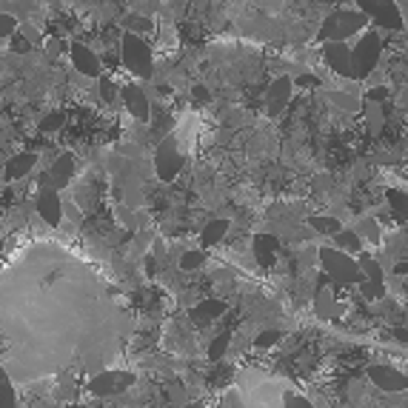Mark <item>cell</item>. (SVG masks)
<instances>
[{
	"label": "cell",
	"mask_w": 408,
	"mask_h": 408,
	"mask_svg": "<svg viewBox=\"0 0 408 408\" xmlns=\"http://www.w3.org/2000/svg\"><path fill=\"white\" fill-rule=\"evenodd\" d=\"M397 106H400V109H408V86L397 95Z\"/></svg>",
	"instance_id": "obj_32"
},
{
	"label": "cell",
	"mask_w": 408,
	"mask_h": 408,
	"mask_svg": "<svg viewBox=\"0 0 408 408\" xmlns=\"http://www.w3.org/2000/svg\"><path fill=\"white\" fill-rule=\"evenodd\" d=\"M354 234H357L360 240H368V243H380V226H377V220H374V217H363Z\"/></svg>",
	"instance_id": "obj_21"
},
{
	"label": "cell",
	"mask_w": 408,
	"mask_h": 408,
	"mask_svg": "<svg viewBox=\"0 0 408 408\" xmlns=\"http://www.w3.org/2000/svg\"><path fill=\"white\" fill-rule=\"evenodd\" d=\"M123 103H126V109L138 117L140 123H149V114H152V103H149V95L138 86V83H131V86H126L123 89Z\"/></svg>",
	"instance_id": "obj_10"
},
{
	"label": "cell",
	"mask_w": 408,
	"mask_h": 408,
	"mask_svg": "<svg viewBox=\"0 0 408 408\" xmlns=\"http://www.w3.org/2000/svg\"><path fill=\"white\" fill-rule=\"evenodd\" d=\"M286 408H314V405H311L306 397H289V400H286Z\"/></svg>",
	"instance_id": "obj_30"
},
{
	"label": "cell",
	"mask_w": 408,
	"mask_h": 408,
	"mask_svg": "<svg viewBox=\"0 0 408 408\" xmlns=\"http://www.w3.org/2000/svg\"><path fill=\"white\" fill-rule=\"evenodd\" d=\"M203 263H206V254L203 251H183L180 254V268L183 271H197Z\"/></svg>",
	"instance_id": "obj_22"
},
{
	"label": "cell",
	"mask_w": 408,
	"mask_h": 408,
	"mask_svg": "<svg viewBox=\"0 0 408 408\" xmlns=\"http://www.w3.org/2000/svg\"><path fill=\"white\" fill-rule=\"evenodd\" d=\"M63 120H66L63 112H49V114L40 120V128H43V131H57V128L63 126Z\"/></svg>",
	"instance_id": "obj_26"
},
{
	"label": "cell",
	"mask_w": 408,
	"mask_h": 408,
	"mask_svg": "<svg viewBox=\"0 0 408 408\" xmlns=\"http://www.w3.org/2000/svg\"><path fill=\"white\" fill-rule=\"evenodd\" d=\"M35 163H37V155H35V152H20V155H15V157L6 163V177H9V180L26 177V174L35 169Z\"/></svg>",
	"instance_id": "obj_16"
},
{
	"label": "cell",
	"mask_w": 408,
	"mask_h": 408,
	"mask_svg": "<svg viewBox=\"0 0 408 408\" xmlns=\"http://www.w3.org/2000/svg\"><path fill=\"white\" fill-rule=\"evenodd\" d=\"M232 229V223L223 217V220H212L206 229H203V243H209V246H215V243H220L223 237H226V232Z\"/></svg>",
	"instance_id": "obj_20"
},
{
	"label": "cell",
	"mask_w": 408,
	"mask_h": 408,
	"mask_svg": "<svg viewBox=\"0 0 408 408\" xmlns=\"http://www.w3.org/2000/svg\"><path fill=\"white\" fill-rule=\"evenodd\" d=\"M72 174H75V157L72 155H60L57 160H54V166L49 169V174L43 177V191L46 188H63L66 183L72 180Z\"/></svg>",
	"instance_id": "obj_9"
},
{
	"label": "cell",
	"mask_w": 408,
	"mask_h": 408,
	"mask_svg": "<svg viewBox=\"0 0 408 408\" xmlns=\"http://www.w3.org/2000/svg\"><path fill=\"white\" fill-rule=\"evenodd\" d=\"M320 263H323V271H325V277L334 280L337 286H352L360 280V265L354 263V257L343 254V251H337V248H323L320 251Z\"/></svg>",
	"instance_id": "obj_1"
},
{
	"label": "cell",
	"mask_w": 408,
	"mask_h": 408,
	"mask_svg": "<svg viewBox=\"0 0 408 408\" xmlns=\"http://www.w3.org/2000/svg\"><path fill=\"white\" fill-rule=\"evenodd\" d=\"M120 52H123L126 69H128L131 75H138V78H143V80L152 78V72H155V60H152L149 46H146L138 35H128V32H126L123 40H120Z\"/></svg>",
	"instance_id": "obj_2"
},
{
	"label": "cell",
	"mask_w": 408,
	"mask_h": 408,
	"mask_svg": "<svg viewBox=\"0 0 408 408\" xmlns=\"http://www.w3.org/2000/svg\"><path fill=\"white\" fill-rule=\"evenodd\" d=\"M0 408H18L15 385H12V377H9L4 363H0Z\"/></svg>",
	"instance_id": "obj_19"
},
{
	"label": "cell",
	"mask_w": 408,
	"mask_h": 408,
	"mask_svg": "<svg viewBox=\"0 0 408 408\" xmlns=\"http://www.w3.org/2000/svg\"><path fill=\"white\" fill-rule=\"evenodd\" d=\"M323 57H325V63L337 75L354 78V72H352V49L346 43H325L323 46Z\"/></svg>",
	"instance_id": "obj_7"
},
{
	"label": "cell",
	"mask_w": 408,
	"mask_h": 408,
	"mask_svg": "<svg viewBox=\"0 0 408 408\" xmlns=\"http://www.w3.org/2000/svg\"><path fill=\"white\" fill-rule=\"evenodd\" d=\"M60 49H63V43H60V40H49V43H46V52H49L52 57H57V54H60Z\"/></svg>",
	"instance_id": "obj_31"
},
{
	"label": "cell",
	"mask_w": 408,
	"mask_h": 408,
	"mask_svg": "<svg viewBox=\"0 0 408 408\" xmlns=\"http://www.w3.org/2000/svg\"><path fill=\"white\" fill-rule=\"evenodd\" d=\"M183 152H180V143L177 138H166L160 146H157V155H155V172L163 177V180H174L180 172H183Z\"/></svg>",
	"instance_id": "obj_5"
},
{
	"label": "cell",
	"mask_w": 408,
	"mask_h": 408,
	"mask_svg": "<svg viewBox=\"0 0 408 408\" xmlns=\"http://www.w3.org/2000/svg\"><path fill=\"white\" fill-rule=\"evenodd\" d=\"M18 32V20L12 15H0V37H12Z\"/></svg>",
	"instance_id": "obj_28"
},
{
	"label": "cell",
	"mask_w": 408,
	"mask_h": 408,
	"mask_svg": "<svg viewBox=\"0 0 408 408\" xmlns=\"http://www.w3.org/2000/svg\"><path fill=\"white\" fill-rule=\"evenodd\" d=\"M149 29H152V20L143 18V15H128V18H126V32H128V35L149 32Z\"/></svg>",
	"instance_id": "obj_24"
},
{
	"label": "cell",
	"mask_w": 408,
	"mask_h": 408,
	"mask_svg": "<svg viewBox=\"0 0 408 408\" xmlns=\"http://www.w3.org/2000/svg\"><path fill=\"white\" fill-rule=\"evenodd\" d=\"M131 383H134L131 374L103 371V374H95V377H92L89 388H92V394H97V397H109V394H114V391H120V388H126V385H131Z\"/></svg>",
	"instance_id": "obj_12"
},
{
	"label": "cell",
	"mask_w": 408,
	"mask_h": 408,
	"mask_svg": "<svg viewBox=\"0 0 408 408\" xmlns=\"http://www.w3.org/2000/svg\"><path fill=\"white\" fill-rule=\"evenodd\" d=\"M366 15H360V12H343V9H337V12H331L328 15V20L323 23V37H325V43H346V37L349 35H354V32H360L363 26H366Z\"/></svg>",
	"instance_id": "obj_4"
},
{
	"label": "cell",
	"mask_w": 408,
	"mask_h": 408,
	"mask_svg": "<svg viewBox=\"0 0 408 408\" xmlns=\"http://www.w3.org/2000/svg\"><path fill=\"white\" fill-rule=\"evenodd\" d=\"M100 95H103L106 103H114V97H117V86H114L109 78H103V80H100Z\"/></svg>",
	"instance_id": "obj_29"
},
{
	"label": "cell",
	"mask_w": 408,
	"mask_h": 408,
	"mask_svg": "<svg viewBox=\"0 0 408 408\" xmlns=\"http://www.w3.org/2000/svg\"><path fill=\"white\" fill-rule=\"evenodd\" d=\"M363 9H366V18L371 15L377 23H383L385 29H400L402 26V18H400V12H397V4H377V0H368V4H363Z\"/></svg>",
	"instance_id": "obj_13"
},
{
	"label": "cell",
	"mask_w": 408,
	"mask_h": 408,
	"mask_svg": "<svg viewBox=\"0 0 408 408\" xmlns=\"http://www.w3.org/2000/svg\"><path fill=\"white\" fill-rule=\"evenodd\" d=\"M35 206H37V217H40L43 223H49L52 229H54V226H60V220H63V203H60L57 191H52V188L40 191Z\"/></svg>",
	"instance_id": "obj_8"
},
{
	"label": "cell",
	"mask_w": 408,
	"mask_h": 408,
	"mask_svg": "<svg viewBox=\"0 0 408 408\" xmlns=\"http://www.w3.org/2000/svg\"><path fill=\"white\" fill-rule=\"evenodd\" d=\"M277 340H280V328H265L263 334L254 337V346L257 349H268V346H277Z\"/></svg>",
	"instance_id": "obj_25"
},
{
	"label": "cell",
	"mask_w": 408,
	"mask_h": 408,
	"mask_svg": "<svg viewBox=\"0 0 408 408\" xmlns=\"http://www.w3.org/2000/svg\"><path fill=\"white\" fill-rule=\"evenodd\" d=\"M229 346H232V331L220 334V337L215 340V343L209 346V360H215V363H217V360L226 354V349H229Z\"/></svg>",
	"instance_id": "obj_23"
},
{
	"label": "cell",
	"mask_w": 408,
	"mask_h": 408,
	"mask_svg": "<svg viewBox=\"0 0 408 408\" xmlns=\"http://www.w3.org/2000/svg\"><path fill=\"white\" fill-rule=\"evenodd\" d=\"M277 240L275 237H268V234H260V237H254V246H251V251H254V260L257 263H263V265H271L277 260Z\"/></svg>",
	"instance_id": "obj_15"
},
{
	"label": "cell",
	"mask_w": 408,
	"mask_h": 408,
	"mask_svg": "<svg viewBox=\"0 0 408 408\" xmlns=\"http://www.w3.org/2000/svg\"><path fill=\"white\" fill-rule=\"evenodd\" d=\"M380 52H383V40L377 32H366L360 35L357 46L352 49V72L354 78H366L374 72V66L380 63Z\"/></svg>",
	"instance_id": "obj_3"
},
{
	"label": "cell",
	"mask_w": 408,
	"mask_h": 408,
	"mask_svg": "<svg viewBox=\"0 0 408 408\" xmlns=\"http://www.w3.org/2000/svg\"><path fill=\"white\" fill-rule=\"evenodd\" d=\"M265 103H268V112H283L289 103H292V80L289 78H277L275 83L268 86V95H265Z\"/></svg>",
	"instance_id": "obj_14"
},
{
	"label": "cell",
	"mask_w": 408,
	"mask_h": 408,
	"mask_svg": "<svg viewBox=\"0 0 408 408\" xmlns=\"http://www.w3.org/2000/svg\"><path fill=\"white\" fill-rule=\"evenodd\" d=\"M334 248L352 257V254H357V251L363 248V240H360L354 232H343V229H340V232L334 234Z\"/></svg>",
	"instance_id": "obj_18"
},
{
	"label": "cell",
	"mask_w": 408,
	"mask_h": 408,
	"mask_svg": "<svg viewBox=\"0 0 408 408\" xmlns=\"http://www.w3.org/2000/svg\"><path fill=\"white\" fill-rule=\"evenodd\" d=\"M223 314H226V303L223 300H200L197 308L191 311V317L197 323H212V320H217Z\"/></svg>",
	"instance_id": "obj_17"
},
{
	"label": "cell",
	"mask_w": 408,
	"mask_h": 408,
	"mask_svg": "<svg viewBox=\"0 0 408 408\" xmlns=\"http://www.w3.org/2000/svg\"><path fill=\"white\" fill-rule=\"evenodd\" d=\"M69 57H72V66H75L80 75H86V78H100V57H97L89 46L72 43V46H69Z\"/></svg>",
	"instance_id": "obj_6"
},
{
	"label": "cell",
	"mask_w": 408,
	"mask_h": 408,
	"mask_svg": "<svg viewBox=\"0 0 408 408\" xmlns=\"http://www.w3.org/2000/svg\"><path fill=\"white\" fill-rule=\"evenodd\" d=\"M308 220H311V226H314L317 232H331V234L340 232V223H337L334 217H308Z\"/></svg>",
	"instance_id": "obj_27"
},
{
	"label": "cell",
	"mask_w": 408,
	"mask_h": 408,
	"mask_svg": "<svg viewBox=\"0 0 408 408\" xmlns=\"http://www.w3.org/2000/svg\"><path fill=\"white\" fill-rule=\"evenodd\" d=\"M368 380L377 388H383V391H405V385H408V377H402L391 366H371L368 368Z\"/></svg>",
	"instance_id": "obj_11"
}]
</instances>
